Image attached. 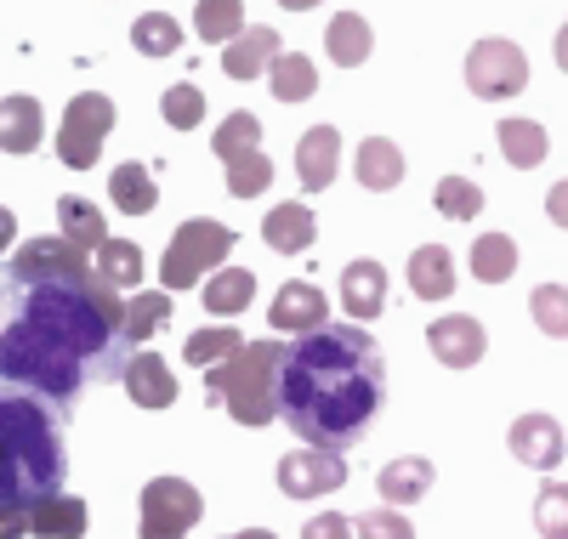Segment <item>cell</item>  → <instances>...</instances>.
<instances>
[{"instance_id":"obj_32","label":"cell","mask_w":568,"mask_h":539,"mask_svg":"<svg viewBox=\"0 0 568 539\" xmlns=\"http://www.w3.org/2000/svg\"><path fill=\"white\" fill-rule=\"evenodd\" d=\"M471 273L484 284H506L517 273V244L506 233H478L471 238Z\"/></svg>"},{"instance_id":"obj_8","label":"cell","mask_w":568,"mask_h":539,"mask_svg":"<svg viewBox=\"0 0 568 539\" xmlns=\"http://www.w3.org/2000/svg\"><path fill=\"white\" fill-rule=\"evenodd\" d=\"M205 517V500L187 477H154L142 488V539H187Z\"/></svg>"},{"instance_id":"obj_38","label":"cell","mask_w":568,"mask_h":539,"mask_svg":"<svg viewBox=\"0 0 568 539\" xmlns=\"http://www.w3.org/2000/svg\"><path fill=\"white\" fill-rule=\"evenodd\" d=\"M267 182H273V160H267L262 149H251V154H240V160H227V193H233V200H256Z\"/></svg>"},{"instance_id":"obj_3","label":"cell","mask_w":568,"mask_h":539,"mask_svg":"<svg viewBox=\"0 0 568 539\" xmlns=\"http://www.w3.org/2000/svg\"><path fill=\"white\" fill-rule=\"evenodd\" d=\"M63 426H69L63 404L0 380V522H23L34 506L63 495L69 477Z\"/></svg>"},{"instance_id":"obj_29","label":"cell","mask_w":568,"mask_h":539,"mask_svg":"<svg viewBox=\"0 0 568 539\" xmlns=\"http://www.w3.org/2000/svg\"><path fill=\"white\" fill-rule=\"evenodd\" d=\"M324 45H329V63H342V69H358L364 58H369V23L358 18V12H336L329 18V34H324Z\"/></svg>"},{"instance_id":"obj_16","label":"cell","mask_w":568,"mask_h":539,"mask_svg":"<svg viewBox=\"0 0 568 539\" xmlns=\"http://www.w3.org/2000/svg\"><path fill=\"white\" fill-rule=\"evenodd\" d=\"M278 29H267V23H256V29H245L233 45H222V69H227V80H262L273 63H278Z\"/></svg>"},{"instance_id":"obj_17","label":"cell","mask_w":568,"mask_h":539,"mask_svg":"<svg viewBox=\"0 0 568 539\" xmlns=\"http://www.w3.org/2000/svg\"><path fill=\"white\" fill-rule=\"evenodd\" d=\"M313 238H318V216H313L302 200L273 205L267 222H262V244H267V251H278V256H302Z\"/></svg>"},{"instance_id":"obj_23","label":"cell","mask_w":568,"mask_h":539,"mask_svg":"<svg viewBox=\"0 0 568 539\" xmlns=\"http://www.w3.org/2000/svg\"><path fill=\"white\" fill-rule=\"evenodd\" d=\"M171 289H136V296H125V347L142 353L149 347V335L171 324Z\"/></svg>"},{"instance_id":"obj_48","label":"cell","mask_w":568,"mask_h":539,"mask_svg":"<svg viewBox=\"0 0 568 539\" xmlns=\"http://www.w3.org/2000/svg\"><path fill=\"white\" fill-rule=\"evenodd\" d=\"M233 539H273L267 528H245V533H233Z\"/></svg>"},{"instance_id":"obj_19","label":"cell","mask_w":568,"mask_h":539,"mask_svg":"<svg viewBox=\"0 0 568 539\" xmlns=\"http://www.w3.org/2000/svg\"><path fill=\"white\" fill-rule=\"evenodd\" d=\"M18 528H23V533H34V539H85V528H91V511H85V500H74V495H58V500L34 506V511H29Z\"/></svg>"},{"instance_id":"obj_25","label":"cell","mask_w":568,"mask_h":539,"mask_svg":"<svg viewBox=\"0 0 568 539\" xmlns=\"http://www.w3.org/2000/svg\"><path fill=\"white\" fill-rule=\"evenodd\" d=\"M58 222H63V238L74 244V251H85V256H98L103 244H109V222H103V211L91 205V200L63 193V200H58Z\"/></svg>"},{"instance_id":"obj_30","label":"cell","mask_w":568,"mask_h":539,"mask_svg":"<svg viewBox=\"0 0 568 539\" xmlns=\"http://www.w3.org/2000/svg\"><path fill=\"white\" fill-rule=\"evenodd\" d=\"M194 34L200 40H222V45H233L245 34V0H200L194 7Z\"/></svg>"},{"instance_id":"obj_20","label":"cell","mask_w":568,"mask_h":539,"mask_svg":"<svg viewBox=\"0 0 568 539\" xmlns=\"http://www.w3.org/2000/svg\"><path fill=\"white\" fill-rule=\"evenodd\" d=\"M409 289L420 302H449L455 296V256L444 244H420L409 256Z\"/></svg>"},{"instance_id":"obj_18","label":"cell","mask_w":568,"mask_h":539,"mask_svg":"<svg viewBox=\"0 0 568 539\" xmlns=\"http://www.w3.org/2000/svg\"><path fill=\"white\" fill-rule=\"evenodd\" d=\"M375 495H382V506H415L433 495V460L420 455H398L382 466V477H375Z\"/></svg>"},{"instance_id":"obj_31","label":"cell","mask_w":568,"mask_h":539,"mask_svg":"<svg viewBox=\"0 0 568 539\" xmlns=\"http://www.w3.org/2000/svg\"><path fill=\"white\" fill-rule=\"evenodd\" d=\"M245 347V335L233 329V324H205V329H194L187 335V347H182V358L194 364V369H211V364H227L233 353Z\"/></svg>"},{"instance_id":"obj_12","label":"cell","mask_w":568,"mask_h":539,"mask_svg":"<svg viewBox=\"0 0 568 539\" xmlns=\"http://www.w3.org/2000/svg\"><path fill=\"white\" fill-rule=\"evenodd\" d=\"M506 444H511V455H517V460L535 466V471H557V466H562V455H568L562 426H557L551 415H517V420H511V431H506Z\"/></svg>"},{"instance_id":"obj_35","label":"cell","mask_w":568,"mask_h":539,"mask_svg":"<svg viewBox=\"0 0 568 539\" xmlns=\"http://www.w3.org/2000/svg\"><path fill=\"white\" fill-rule=\"evenodd\" d=\"M211 149H216V160H222V165H227V160H240V154H251V149H262V120H256V114H245V109H233V114L216 125Z\"/></svg>"},{"instance_id":"obj_46","label":"cell","mask_w":568,"mask_h":539,"mask_svg":"<svg viewBox=\"0 0 568 539\" xmlns=\"http://www.w3.org/2000/svg\"><path fill=\"white\" fill-rule=\"evenodd\" d=\"M278 7H291V12H313V7H324V0H278Z\"/></svg>"},{"instance_id":"obj_39","label":"cell","mask_w":568,"mask_h":539,"mask_svg":"<svg viewBox=\"0 0 568 539\" xmlns=\"http://www.w3.org/2000/svg\"><path fill=\"white\" fill-rule=\"evenodd\" d=\"M160 114H165L171 131H194V125L205 120V91H200V85H171V91L160 96Z\"/></svg>"},{"instance_id":"obj_1","label":"cell","mask_w":568,"mask_h":539,"mask_svg":"<svg viewBox=\"0 0 568 539\" xmlns=\"http://www.w3.org/2000/svg\"><path fill=\"white\" fill-rule=\"evenodd\" d=\"M0 380L74 409L85 386L125 380V302L85 251L58 238H29L0 284Z\"/></svg>"},{"instance_id":"obj_7","label":"cell","mask_w":568,"mask_h":539,"mask_svg":"<svg viewBox=\"0 0 568 539\" xmlns=\"http://www.w3.org/2000/svg\"><path fill=\"white\" fill-rule=\"evenodd\" d=\"M466 85H471V96H484V103H506V96L529 91V58H524V45L500 40V34H484L466 52Z\"/></svg>"},{"instance_id":"obj_33","label":"cell","mask_w":568,"mask_h":539,"mask_svg":"<svg viewBox=\"0 0 568 539\" xmlns=\"http://www.w3.org/2000/svg\"><path fill=\"white\" fill-rule=\"evenodd\" d=\"M433 205H438L449 222H478V216H484V187L471 182V176H438Z\"/></svg>"},{"instance_id":"obj_21","label":"cell","mask_w":568,"mask_h":539,"mask_svg":"<svg viewBox=\"0 0 568 539\" xmlns=\"http://www.w3.org/2000/svg\"><path fill=\"white\" fill-rule=\"evenodd\" d=\"M40 136H45L40 103L34 96H7L0 103V154H34Z\"/></svg>"},{"instance_id":"obj_37","label":"cell","mask_w":568,"mask_h":539,"mask_svg":"<svg viewBox=\"0 0 568 539\" xmlns=\"http://www.w3.org/2000/svg\"><path fill=\"white\" fill-rule=\"evenodd\" d=\"M529 313H535V329H546L551 340H568V284H535Z\"/></svg>"},{"instance_id":"obj_34","label":"cell","mask_w":568,"mask_h":539,"mask_svg":"<svg viewBox=\"0 0 568 539\" xmlns=\"http://www.w3.org/2000/svg\"><path fill=\"white\" fill-rule=\"evenodd\" d=\"M131 45H136L142 58H171L176 45H182V23L171 12H142L131 23Z\"/></svg>"},{"instance_id":"obj_40","label":"cell","mask_w":568,"mask_h":539,"mask_svg":"<svg viewBox=\"0 0 568 539\" xmlns=\"http://www.w3.org/2000/svg\"><path fill=\"white\" fill-rule=\"evenodd\" d=\"M535 528L540 539H568V482H546L535 495Z\"/></svg>"},{"instance_id":"obj_26","label":"cell","mask_w":568,"mask_h":539,"mask_svg":"<svg viewBox=\"0 0 568 539\" xmlns=\"http://www.w3.org/2000/svg\"><path fill=\"white\" fill-rule=\"evenodd\" d=\"M200 289H205V313L233 318V313H245V307H251V296H256V273H251V267H222V273H211Z\"/></svg>"},{"instance_id":"obj_36","label":"cell","mask_w":568,"mask_h":539,"mask_svg":"<svg viewBox=\"0 0 568 539\" xmlns=\"http://www.w3.org/2000/svg\"><path fill=\"white\" fill-rule=\"evenodd\" d=\"M91 262H98V273H103L114 289H136V278H142V251H136L131 238H109Z\"/></svg>"},{"instance_id":"obj_42","label":"cell","mask_w":568,"mask_h":539,"mask_svg":"<svg viewBox=\"0 0 568 539\" xmlns=\"http://www.w3.org/2000/svg\"><path fill=\"white\" fill-rule=\"evenodd\" d=\"M302 539H353V522H347L342 511H318V517L302 528Z\"/></svg>"},{"instance_id":"obj_28","label":"cell","mask_w":568,"mask_h":539,"mask_svg":"<svg viewBox=\"0 0 568 539\" xmlns=\"http://www.w3.org/2000/svg\"><path fill=\"white\" fill-rule=\"evenodd\" d=\"M109 200L125 211V216H149L160 205V187H154V171L149 165H120L109 176Z\"/></svg>"},{"instance_id":"obj_9","label":"cell","mask_w":568,"mask_h":539,"mask_svg":"<svg viewBox=\"0 0 568 539\" xmlns=\"http://www.w3.org/2000/svg\"><path fill=\"white\" fill-rule=\"evenodd\" d=\"M347 482V455L342 449H296L278 460V495L291 500H318V495H336Z\"/></svg>"},{"instance_id":"obj_13","label":"cell","mask_w":568,"mask_h":539,"mask_svg":"<svg viewBox=\"0 0 568 539\" xmlns=\"http://www.w3.org/2000/svg\"><path fill=\"white\" fill-rule=\"evenodd\" d=\"M125 391H131V404L136 409H171L176 404V375H171V364L160 358V353H131V364H125Z\"/></svg>"},{"instance_id":"obj_10","label":"cell","mask_w":568,"mask_h":539,"mask_svg":"<svg viewBox=\"0 0 568 539\" xmlns=\"http://www.w3.org/2000/svg\"><path fill=\"white\" fill-rule=\"evenodd\" d=\"M426 347H433V358L449 364V369H471V364L484 358L489 335H484V324L471 318V313H444V318L426 324Z\"/></svg>"},{"instance_id":"obj_44","label":"cell","mask_w":568,"mask_h":539,"mask_svg":"<svg viewBox=\"0 0 568 539\" xmlns=\"http://www.w3.org/2000/svg\"><path fill=\"white\" fill-rule=\"evenodd\" d=\"M12 238H18V216H12L7 205H0V256L12 251Z\"/></svg>"},{"instance_id":"obj_11","label":"cell","mask_w":568,"mask_h":539,"mask_svg":"<svg viewBox=\"0 0 568 539\" xmlns=\"http://www.w3.org/2000/svg\"><path fill=\"white\" fill-rule=\"evenodd\" d=\"M267 318H273V329H284V335H307V329L329 324V296H324L313 278H291V284H278Z\"/></svg>"},{"instance_id":"obj_22","label":"cell","mask_w":568,"mask_h":539,"mask_svg":"<svg viewBox=\"0 0 568 539\" xmlns=\"http://www.w3.org/2000/svg\"><path fill=\"white\" fill-rule=\"evenodd\" d=\"M495 142H500V154L511 171H535L546 154H551V136L540 120H500L495 125Z\"/></svg>"},{"instance_id":"obj_2","label":"cell","mask_w":568,"mask_h":539,"mask_svg":"<svg viewBox=\"0 0 568 539\" xmlns=\"http://www.w3.org/2000/svg\"><path fill=\"white\" fill-rule=\"evenodd\" d=\"M387 398V364L364 324H318L291 340L278 375V420L307 449H353Z\"/></svg>"},{"instance_id":"obj_47","label":"cell","mask_w":568,"mask_h":539,"mask_svg":"<svg viewBox=\"0 0 568 539\" xmlns=\"http://www.w3.org/2000/svg\"><path fill=\"white\" fill-rule=\"evenodd\" d=\"M0 539H29V533H23L18 522H0Z\"/></svg>"},{"instance_id":"obj_43","label":"cell","mask_w":568,"mask_h":539,"mask_svg":"<svg viewBox=\"0 0 568 539\" xmlns=\"http://www.w3.org/2000/svg\"><path fill=\"white\" fill-rule=\"evenodd\" d=\"M546 216H551L557 227H568V176L551 182V193H546Z\"/></svg>"},{"instance_id":"obj_41","label":"cell","mask_w":568,"mask_h":539,"mask_svg":"<svg viewBox=\"0 0 568 539\" xmlns=\"http://www.w3.org/2000/svg\"><path fill=\"white\" fill-rule=\"evenodd\" d=\"M353 528H358V539H415V528L398 517V506H375V511H364Z\"/></svg>"},{"instance_id":"obj_24","label":"cell","mask_w":568,"mask_h":539,"mask_svg":"<svg viewBox=\"0 0 568 539\" xmlns=\"http://www.w3.org/2000/svg\"><path fill=\"white\" fill-rule=\"evenodd\" d=\"M353 165H358V182H364L369 193H387V187L404 182V154H398L393 136H364Z\"/></svg>"},{"instance_id":"obj_4","label":"cell","mask_w":568,"mask_h":539,"mask_svg":"<svg viewBox=\"0 0 568 539\" xmlns=\"http://www.w3.org/2000/svg\"><path fill=\"white\" fill-rule=\"evenodd\" d=\"M284 340H245L227 364L200 369L205 398L222 404L240 426H273L278 420V375H284Z\"/></svg>"},{"instance_id":"obj_14","label":"cell","mask_w":568,"mask_h":539,"mask_svg":"<svg viewBox=\"0 0 568 539\" xmlns=\"http://www.w3.org/2000/svg\"><path fill=\"white\" fill-rule=\"evenodd\" d=\"M336 165H342V131L336 125H313L302 142H296V176L307 193H324L336 182Z\"/></svg>"},{"instance_id":"obj_27","label":"cell","mask_w":568,"mask_h":539,"mask_svg":"<svg viewBox=\"0 0 568 539\" xmlns=\"http://www.w3.org/2000/svg\"><path fill=\"white\" fill-rule=\"evenodd\" d=\"M267 91L278 96V103H307V96L318 91V69L307 52H278V63L267 69Z\"/></svg>"},{"instance_id":"obj_45","label":"cell","mask_w":568,"mask_h":539,"mask_svg":"<svg viewBox=\"0 0 568 539\" xmlns=\"http://www.w3.org/2000/svg\"><path fill=\"white\" fill-rule=\"evenodd\" d=\"M557 69H562V74H568V23H562V29H557Z\"/></svg>"},{"instance_id":"obj_5","label":"cell","mask_w":568,"mask_h":539,"mask_svg":"<svg viewBox=\"0 0 568 539\" xmlns=\"http://www.w3.org/2000/svg\"><path fill=\"white\" fill-rule=\"evenodd\" d=\"M233 244H240V233L211 222V216H194V222H182L165 244V262H160V284L171 289H194L205 284V273H222V262L233 256Z\"/></svg>"},{"instance_id":"obj_6","label":"cell","mask_w":568,"mask_h":539,"mask_svg":"<svg viewBox=\"0 0 568 539\" xmlns=\"http://www.w3.org/2000/svg\"><path fill=\"white\" fill-rule=\"evenodd\" d=\"M109 131H114V103L103 91H80L74 103L63 109V125H58V160L69 171H91L103 160Z\"/></svg>"},{"instance_id":"obj_15","label":"cell","mask_w":568,"mask_h":539,"mask_svg":"<svg viewBox=\"0 0 568 539\" xmlns=\"http://www.w3.org/2000/svg\"><path fill=\"white\" fill-rule=\"evenodd\" d=\"M342 307L353 313V324H369L375 313L387 307V267L369 262V256L347 262L342 267Z\"/></svg>"}]
</instances>
